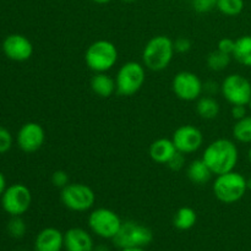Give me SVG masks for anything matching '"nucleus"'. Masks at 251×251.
<instances>
[{"instance_id": "nucleus-1", "label": "nucleus", "mask_w": 251, "mask_h": 251, "mask_svg": "<svg viewBox=\"0 0 251 251\" xmlns=\"http://www.w3.org/2000/svg\"><path fill=\"white\" fill-rule=\"evenodd\" d=\"M202 159L215 176H220L234 171L239 159V151L232 140L217 139L206 147Z\"/></svg>"}, {"instance_id": "nucleus-2", "label": "nucleus", "mask_w": 251, "mask_h": 251, "mask_svg": "<svg viewBox=\"0 0 251 251\" xmlns=\"http://www.w3.org/2000/svg\"><path fill=\"white\" fill-rule=\"evenodd\" d=\"M174 44L169 37H152L142 50V64L152 71H162L173 60Z\"/></svg>"}, {"instance_id": "nucleus-3", "label": "nucleus", "mask_w": 251, "mask_h": 251, "mask_svg": "<svg viewBox=\"0 0 251 251\" xmlns=\"http://www.w3.org/2000/svg\"><path fill=\"white\" fill-rule=\"evenodd\" d=\"M212 189L218 201L230 205L242 200L247 194V179L238 172H228L216 176Z\"/></svg>"}, {"instance_id": "nucleus-4", "label": "nucleus", "mask_w": 251, "mask_h": 251, "mask_svg": "<svg viewBox=\"0 0 251 251\" xmlns=\"http://www.w3.org/2000/svg\"><path fill=\"white\" fill-rule=\"evenodd\" d=\"M86 65L93 73H107L118 61V49L107 39H98L87 47L85 53Z\"/></svg>"}, {"instance_id": "nucleus-5", "label": "nucleus", "mask_w": 251, "mask_h": 251, "mask_svg": "<svg viewBox=\"0 0 251 251\" xmlns=\"http://www.w3.org/2000/svg\"><path fill=\"white\" fill-rule=\"evenodd\" d=\"M146 81V68L137 61H127L123 64L115 76L117 93L130 97L139 92Z\"/></svg>"}, {"instance_id": "nucleus-6", "label": "nucleus", "mask_w": 251, "mask_h": 251, "mask_svg": "<svg viewBox=\"0 0 251 251\" xmlns=\"http://www.w3.org/2000/svg\"><path fill=\"white\" fill-rule=\"evenodd\" d=\"M153 240V233L149 227L134 221L123 222L118 234L113 238V243L119 249L125 248H145Z\"/></svg>"}, {"instance_id": "nucleus-7", "label": "nucleus", "mask_w": 251, "mask_h": 251, "mask_svg": "<svg viewBox=\"0 0 251 251\" xmlns=\"http://www.w3.org/2000/svg\"><path fill=\"white\" fill-rule=\"evenodd\" d=\"M60 200L68 210L86 212L95 205V191L82 183H69L60 191Z\"/></svg>"}, {"instance_id": "nucleus-8", "label": "nucleus", "mask_w": 251, "mask_h": 251, "mask_svg": "<svg viewBox=\"0 0 251 251\" xmlns=\"http://www.w3.org/2000/svg\"><path fill=\"white\" fill-rule=\"evenodd\" d=\"M123 222L113 210L100 207L93 210L88 216V227L98 237L112 239L118 234Z\"/></svg>"}, {"instance_id": "nucleus-9", "label": "nucleus", "mask_w": 251, "mask_h": 251, "mask_svg": "<svg viewBox=\"0 0 251 251\" xmlns=\"http://www.w3.org/2000/svg\"><path fill=\"white\" fill-rule=\"evenodd\" d=\"M221 93L232 105H248L251 100V81L240 74H230L221 83Z\"/></svg>"}, {"instance_id": "nucleus-10", "label": "nucleus", "mask_w": 251, "mask_h": 251, "mask_svg": "<svg viewBox=\"0 0 251 251\" xmlns=\"http://www.w3.org/2000/svg\"><path fill=\"white\" fill-rule=\"evenodd\" d=\"M32 203L31 190L24 184L7 186L1 195V206L10 216H22L28 211Z\"/></svg>"}, {"instance_id": "nucleus-11", "label": "nucleus", "mask_w": 251, "mask_h": 251, "mask_svg": "<svg viewBox=\"0 0 251 251\" xmlns=\"http://www.w3.org/2000/svg\"><path fill=\"white\" fill-rule=\"evenodd\" d=\"M172 88L176 97L185 102L199 100L203 92V83L196 74L191 71H180L174 76Z\"/></svg>"}, {"instance_id": "nucleus-12", "label": "nucleus", "mask_w": 251, "mask_h": 251, "mask_svg": "<svg viewBox=\"0 0 251 251\" xmlns=\"http://www.w3.org/2000/svg\"><path fill=\"white\" fill-rule=\"evenodd\" d=\"M176 151L183 154H190L199 151L203 144V135L199 127L194 125H181L172 136Z\"/></svg>"}, {"instance_id": "nucleus-13", "label": "nucleus", "mask_w": 251, "mask_h": 251, "mask_svg": "<svg viewBox=\"0 0 251 251\" xmlns=\"http://www.w3.org/2000/svg\"><path fill=\"white\" fill-rule=\"evenodd\" d=\"M44 140H46V131L42 125L33 122L22 125L16 137L19 147L26 153H33L38 151L43 146Z\"/></svg>"}, {"instance_id": "nucleus-14", "label": "nucleus", "mask_w": 251, "mask_h": 251, "mask_svg": "<svg viewBox=\"0 0 251 251\" xmlns=\"http://www.w3.org/2000/svg\"><path fill=\"white\" fill-rule=\"evenodd\" d=\"M2 51L14 61H26L33 54V46L27 37L22 34H10L2 42Z\"/></svg>"}, {"instance_id": "nucleus-15", "label": "nucleus", "mask_w": 251, "mask_h": 251, "mask_svg": "<svg viewBox=\"0 0 251 251\" xmlns=\"http://www.w3.org/2000/svg\"><path fill=\"white\" fill-rule=\"evenodd\" d=\"M93 248L92 237L83 228H70L64 233V249L66 251H92Z\"/></svg>"}, {"instance_id": "nucleus-16", "label": "nucleus", "mask_w": 251, "mask_h": 251, "mask_svg": "<svg viewBox=\"0 0 251 251\" xmlns=\"http://www.w3.org/2000/svg\"><path fill=\"white\" fill-rule=\"evenodd\" d=\"M64 248V234L53 227L44 228L34 240V251H61Z\"/></svg>"}, {"instance_id": "nucleus-17", "label": "nucleus", "mask_w": 251, "mask_h": 251, "mask_svg": "<svg viewBox=\"0 0 251 251\" xmlns=\"http://www.w3.org/2000/svg\"><path fill=\"white\" fill-rule=\"evenodd\" d=\"M176 149L174 146L172 139H162L156 140L150 146V157L153 162L159 164H167L169 159L176 153Z\"/></svg>"}, {"instance_id": "nucleus-18", "label": "nucleus", "mask_w": 251, "mask_h": 251, "mask_svg": "<svg viewBox=\"0 0 251 251\" xmlns=\"http://www.w3.org/2000/svg\"><path fill=\"white\" fill-rule=\"evenodd\" d=\"M91 90L98 97L108 98L117 92L115 78L108 75L107 73H96L91 78Z\"/></svg>"}, {"instance_id": "nucleus-19", "label": "nucleus", "mask_w": 251, "mask_h": 251, "mask_svg": "<svg viewBox=\"0 0 251 251\" xmlns=\"http://www.w3.org/2000/svg\"><path fill=\"white\" fill-rule=\"evenodd\" d=\"M186 176H188L189 180L196 185H203V184L208 183L212 178L213 173L207 164L203 162V159H195L191 162L186 168Z\"/></svg>"}, {"instance_id": "nucleus-20", "label": "nucleus", "mask_w": 251, "mask_h": 251, "mask_svg": "<svg viewBox=\"0 0 251 251\" xmlns=\"http://www.w3.org/2000/svg\"><path fill=\"white\" fill-rule=\"evenodd\" d=\"M220 103L212 96H203L198 100L196 103V112L202 119H215L220 114Z\"/></svg>"}, {"instance_id": "nucleus-21", "label": "nucleus", "mask_w": 251, "mask_h": 251, "mask_svg": "<svg viewBox=\"0 0 251 251\" xmlns=\"http://www.w3.org/2000/svg\"><path fill=\"white\" fill-rule=\"evenodd\" d=\"M233 56L239 64L251 68V36H242L235 39Z\"/></svg>"}, {"instance_id": "nucleus-22", "label": "nucleus", "mask_w": 251, "mask_h": 251, "mask_svg": "<svg viewBox=\"0 0 251 251\" xmlns=\"http://www.w3.org/2000/svg\"><path fill=\"white\" fill-rule=\"evenodd\" d=\"M198 215L191 207H180L174 216V227L179 230H189L196 225Z\"/></svg>"}, {"instance_id": "nucleus-23", "label": "nucleus", "mask_w": 251, "mask_h": 251, "mask_svg": "<svg viewBox=\"0 0 251 251\" xmlns=\"http://www.w3.org/2000/svg\"><path fill=\"white\" fill-rule=\"evenodd\" d=\"M233 137L240 144H251V115L237 120L233 126Z\"/></svg>"}, {"instance_id": "nucleus-24", "label": "nucleus", "mask_w": 251, "mask_h": 251, "mask_svg": "<svg viewBox=\"0 0 251 251\" xmlns=\"http://www.w3.org/2000/svg\"><path fill=\"white\" fill-rule=\"evenodd\" d=\"M230 60H232V55L226 54L221 50H213L207 55L206 63L210 70L212 71H223L229 66Z\"/></svg>"}, {"instance_id": "nucleus-25", "label": "nucleus", "mask_w": 251, "mask_h": 251, "mask_svg": "<svg viewBox=\"0 0 251 251\" xmlns=\"http://www.w3.org/2000/svg\"><path fill=\"white\" fill-rule=\"evenodd\" d=\"M216 7L226 16H237L244 9V0H217Z\"/></svg>"}, {"instance_id": "nucleus-26", "label": "nucleus", "mask_w": 251, "mask_h": 251, "mask_svg": "<svg viewBox=\"0 0 251 251\" xmlns=\"http://www.w3.org/2000/svg\"><path fill=\"white\" fill-rule=\"evenodd\" d=\"M27 226L21 216H12L11 220L7 223V232L15 239H20L26 234Z\"/></svg>"}, {"instance_id": "nucleus-27", "label": "nucleus", "mask_w": 251, "mask_h": 251, "mask_svg": "<svg viewBox=\"0 0 251 251\" xmlns=\"http://www.w3.org/2000/svg\"><path fill=\"white\" fill-rule=\"evenodd\" d=\"M216 4H217V0H191L193 9L200 14L211 11L213 7H216Z\"/></svg>"}, {"instance_id": "nucleus-28", "label": "nucleus", "mask_w": 251, "mask_h": 251, "mask_svg": "<svg viewBox=\"0 0 251 251\" xmlns=\"http://www.w3.org/2000/svg\"><path fill=\"white\" fill-rule=\"evenodd\" d=\"M12 146V136L5 127L0 126V153H5Z\"/></svg>"}, {"instance_id": "nucleus-29", "label": "nucleus", "mask_w": 251, "mask_h": 251, "mask_svg": "<svg viewBox=\"0 0 251 251\" xmlns=\"http://www.w3.org/2000/svg\"><path fill=\"white\" fill-rule=\"evenodd\" d=\"M70 183V179H69L68 173L65 171H55L51 176V184H53L55 188L63 189L65 188L68 184Z\"/></svg>"}, {"instance_id": "nucleus-30", "label": "nucleus", "mask_w": 251, "mask_h": 251, "mask_svg": "<svg viewBox=\"0 0 251 251\" xmlns=\"http://www.w3.org/2000/svg\"><path fill=\"white\" fill-rule=\"evenodd\" d=\"M167 166H168L172 171H181V169L184 168V166H185V154L180 153V152H176V153L169 159Z\"/></svg>"}, {"instance_id": "nucleus-31", "label": "nucleus", "mask_w": 251, "mask_h": 251, "mask_svg": "<svg viewBox=\"0 0 251 251\" xmlns=\"http://www.w3.org/2000/svg\"><path fill=\"white\" fill-rule=\"evenodd\" d=\"M173 44L176 53H188L191 49V42L186 37H178L176 41H173Z\"/></svg>"}, {"instance_id": "nucleus-32", "label": "nucleus", "mask_w": 251, "mask_h": 251, "mask_svg": "<svg viewBox=\"0 0 251 251\" xmlns=\"http://www.w3.org/2000/svg\"><path fill=\"white\" fill-rule=\"evenodd\" d=\"M235 47V41L232 38H222L217 44L218 50L223 51L226 54H229L233 56V51H234Z\"/></svg>"}, {"instance_id": "nucleus-33", "label": "nucleus", "mask_w": 251, "mask_h": 251, "mask_svg": "<svg viewBox=\"0 0 251 251\" xmlns=\"http://www.w3.org/2000/svg\"><path fill=\"white\" fill-rule=\"evenodd\" d=\"M230 113H232V117L234 118L235 120L243 119L244 117H247V107L242 104L233 105L232 109H230Z\"/></svg>"}, {"instance_id": "nucleus-34", "label": "nucleus", "mask_w": 251, "mask_h": 251, "mask_svg": "<svg viewBox=\"0 0 251 251\" xmlns=\"http://www.w3.org/2000/svg\"><path fill=\"white\" fill-rule=\"evenodd\" d=\"M203 91L205 92H207V96H213L216 92H218V91H221V85H218L216 81H206L205 83H203Z\"/></svg>"}, {"instance_id": "nucleus-35", "label": "nucleus", "mask_w": 251, "mask_h": 251, "mask_svg": "<svg viewBox=\"0 0 251 251\" xmlns=\"http://www.w3.org/2000/svg\"><path fill=\"white\" fill-rule=\"evenodd\" d=\"M5 190H6V179H5L4 174L0 172V196L4 194Z\"/></svg>"}, {"instance_id": "nucleus-36", "label": "nucleus", "mask_w": 251, "mask_h": 251, "mask_svg": "<svg viewBox=\"0 0 251 251\" xmlns=\"http://www.w3.org/2000/svg\"><path fill=\"white\" fill-rule=\"evenodd\" d=\"M92 251H110V249L107 247V245L100 244V245H97V247L93 248Z\"/></svg>"}, {"instance_id": "nucleus-37", "label": "nucleus", "mask_w": 251, "mask_h": 251, "mask_svg": "<svg viewBox=\"0 0 251 251\" xmlns=\"http://www.w3.org/2000/svg\"><path fill=\"white\" fill-rule=\"evenodd\" d=\"M120 251H146L144 248H125V249H120Z\"/></svg>"}, {"instance_id": "nucleus-38", "label": "nucleus", "mask_w": 251, "mask_h": 251, "mask_svg": "<svg viewBox=\"0 0 251 251\" xmlns=\"http://www.w3.org/2000/svg\"><path fill=\"white\" fill-rule=\"evenodd\" d=\"M93 2H96V4H100V5H104V4H108V2H110L112 0H92Z\"/></svg>"}, {"instance_id": "nucleus-39", "label": "nucleus", "mask_w": 251, "mask_h": 251, "mask_svg": "<svg viewBox=\"0 0 251 251\" xmlns=\"http://www.w3.org/2000/svg\"><path fill=\"white\" fill-rule=\"evenodd\" d=\"M247 186H248V190H251V178L247 179Z\"/></svg>"}, {"instance_id": "nucleus-40", "label": "nucleus", "mask_w": 251, "mask_h": 251, "mask_svg": "<svg viewBox=\"0 0 251 251\" xmlns=\"http://www.w3.org/2000/svg\"><path fill=\"white\" fill-rule=\"evenodd\" d=\"M248 159H249V162L251 163V147L249 149V151H248Z\"/></svg>"}, {"instance_id": "nucleus-41", "label": "nucleus", "mask_w": 251, "mask_h": 251, "mask_svg": "<svg viewBox=\"0 0 251 251\" xmlns=\"http://www.w3.org/2000/svg\"><path fill=\"white\" fill-rule=\"evenodd\" d=\"M123 1H124V2H134L135 0H123Z\"/></svg>"}, {"instance_id": "nucleus-42", "label": "nucleus", "mask_w": 251, "mask_h": 251, "mask_svg": "<svg viewBox=\"0 0 251 251\" xmlns=\"http://www.w3.org/2000/svg\"><path fill=\"white\" fill-rule=\"evenodd\" d=\"M248 105H249V109L251 110V100H250V102H249V104H248Z\"/></svg>"}, {"instance_id": "nucleus-43", "label": "nucleus", "mask_w": 251, "mask_h": 251, "mask_svg": "<svg viewBox=\"0 0 251 251\" xmlns=\"http://www.w3.org/2000/svg\"><path fill=\"white\" fill-rule=\"evenodd\" d=\"M17 251H28V250H17Z\"/></svg>"}]
</instances>
